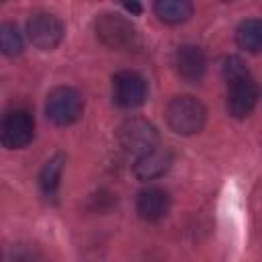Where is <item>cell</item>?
<instances>
[{
	"mask_svg": "<svg viewBox=\"0 0 262 262\" xmlns=\"http://www.w3.org/2000/svg\"><path fill=\"white\" fill-rule=\"evenodd\" d=\"M235 41L246 51H262V20L260 18H248L244 20L235 31Z\"/></svg>",
	"mask_w": 262,
	"mask_h": 262,
	"instance_id": "cell-13",
	"label": "cell"
},
{
	"mask_svg": "<svg viewBox=\"0 0 262 262\" xmlns=\"http://www.w3.org/2000/svg\"><path fill=\"white\" fill-rule=\"evenodd\" d=\"M96 35L111 49H127L135 41V27L121 14H100L96 18Z\"/></svg>",
	"mask_w": 262,
	"mask_h": 262,
	"instance_id": "cell-5",
	"label": "cell"
},
{
	"mask_svg": "<svg viewBox=\"0 0 262 262\" xmlns=\"http://www.w3.org/2000/svg\"><path fill=\"white\" fill-rule=\"evenodd\" d=\"M154 12L160 20L168 25H178L192 14V4L186 0H160L154 4Z\"/></svg>",
	"mask_w": 262,
	"mask_h": 262,
	"instance_id": "cell-12",
	"label": "cell"
},
{
	"mask_svg": "<svg viewBox=\"0 0 262 262\" xmlns=\"http://www.w3.org/2000/svg\"><path fill=\"white\" fill-rule=\"evenodd\" d=\"M82 111H84V100L76 88L57 86L47 94L45 113L55 125L66 127L76 123L82 117Z\"/></svg>",
	"mask_w": 262,
	"mask_h": 262,
	"instance_id": "cell-4",
	"label": "cell"
},
{
	"mask_svg": "<svg viewBox=\"0 0 262 262\" xmlns=\"http://www.w3.org/2000/svg\"><path fill=\"white\" fill-rule=\"evenodd\" d=\"M166 121L178 135L199 133L207 121V111L194 96H174L166 106Z\"/></svg>",
	"mask_w": 262,
	"mask_h": 262,
	"instance_id": "cell-2",
	"label": "cell"
},
{
	"mask_svg": "<svg viewBox=\"0 0 262 262\" xmlns=\"http://www.w3.org/2000/svg\"><path fill=\"white\" fill-rule=\"evenodd\" d=\"M119 143L127 154L135 156V158H141V156L160 147V135H158L156 127L149 121H145V119H127L119 127Z\"/></svg>",
	"mask_w": 262,
	"mask_h": 262,
	"instance_id": "cell-3",
	"label": "cell"
},
{
	"mask_svg": "<svg viewBox=\"0 0 262 262\" xmlns=\"http://www.w3.org/2000/svg\"><path fill=\"white\" fill-rule=\"evenodd\" d=\"M27 35L39 49H55L63 39V25L49 12H35L27 20Z\"/></svg>",
	"mask_w": 262,
	"mask_h": 262,
	"instance_id": "cell-6",
	"label": "cell"
},
{
	"mask_svg": "<svg viewBox=\"0 0 262 262\" xmlns=\"http://www.w3.org/2000/svg\"><path fill=\"white\" fill-rule=\"evenodd\" d=\"M145 94H147L145 80L137 72L123 70L113 78V96L119 106L135 108V106L143 104Z\"/></svg>",
	"mask_w": 262,
	"mask_h": 262,
	"instance_id": "cell-8",
	"label": "cell"
},
{
	"mask_svg": "<svg viewBox=\"0 0 262 262\" xmlns=\"http://www.w3.org/2000/svg\"><path fill=\"white\" fill-rule=\"evenodd\" d=\"M135 209L143 221H160L170 209L168 192L162 188H156V186L145 188L137 194Z\"/></svg>",
	"mask_w": 262,
	"mask_h": 262,
	"instance_id": "cell-10",
	"label": "cell"
},
{
	"mask_svg": "<svg viewBox=\"0 0 262 262\" xmlns=\"http://www.w3.org/2000/svg\"><path fill=\"white\" fill-rule=\"evenodd\" d=\"M0 47L4 55H18L23 51V37L12 23H2L0 27Z\"/></svg>",
	"mask_w": 262,
	"mask_h": 262,
	"instance_id": "cell-15",
	"label": "cell"
},
{
	"mask_svg": "<svg viewBox=\"0 0 262 262\" xmlns=\"http://www.w3.org/2000/svg\"><path fill=\"white\" fill-rule=\"evenodd\" d=\"M174 66L182 80L194 84L205 76L207 70V57L201 47L196 45H182L174 53Z\"/></svg>",
	"mask_w": 262,
	"mask_h": 262,
	"instance_id": "cell-9",
	"label": "cell"
},
{
	"mask_svg": "<svg viewBox=\"0 0 262 262\" xmlns=\"http://www.w3.org/2000/svg\"><path fill=\"white\" fill-rule=\"evenodd\" d=\"M33 135H35V123L27 111L16 108V111H8L4 115L2 127H0V139H2L4 147H8V149L25 147L31 143Z\"/></svg>",
	"mask_w": 262,
	"mask_h": 262,
	"instance_id": "cell-7",
	"label": "cell"
},
{
	"mask_svg": "<svg viewBox=\"0 0 262 262\" xmlns=\"http://www.w3.org/2000/svg\"><path fill=\"white\" fill-rule=\"evenodd\" d=\"M170 166H172V151L158 147V149L135 160L133 174L139 180H154V178H160L162 174H166Z\"/></svg>",
	"mask_w": 262,
	"mask_h": 262,
	"instance_id": "cell-11",
	"label": "cell"
},
{
	"mask_svg": "<svg viewBox=\"0 0 262 262\" xmlns=\"http://www.w3.org/2000/svg\"><path fill=\"white\" fill-rule=\"evenodd\" d=\"M127 10H133V12H139V4H125Z\"/></svg>",
	"mask_w": 262,
	"mask_h": 262,
	"instance_id": "cell-17",
	"label": "cell"
},
{
	"mask_svg": "<svg viewBox=\"0 0 262 262\" xmlns=\"http://www.w3.org/2000/svg\"><path fill=\"white\" fill-rule=\"evenodd\" d=\"M223 76L227 80V108L235 119L248 117L258 100V86L252 80L248 68L239 57H227L223 63Z\"/></svg>",
	"mask_w": 262,
	"mask_h": 262,
	"instance_id": "cell-1",
	"label": "cell"
},
{
	"mask_svg": "<svg viewBox=\"0 0 262 262\" xmlns=\"http://www.w3.org/2000/svg\"><path fill=\"white\" fill-rule=\"evenodd\" d=\"M63 164H66V156L63 154H55L51 160H47V164L43 166L41 174H39V184H41V190L51 196L55 194L57 186H59V180H61V172H63Z\"/></svg>",
	"mask_w": 262,
	"mask_h": 262,
	"instance_id": "cell-14",
	"label": "cell"
},
{
	"mask_svg": "<svg viewBox=\"0 0 262 262\" xmlns=\"http://www.w3.org/2000/svg\"><path fill=\"white\" fill-rule=\"evenodd\" d=\"M14 262H41V260H37V256L33 252H20V254H16Z\"/></svg>",
	"mask_w": 262,
	"mask_h": 262,
	"instance_id": "cell-16",
	"label": "cell"
}]
</instances>
